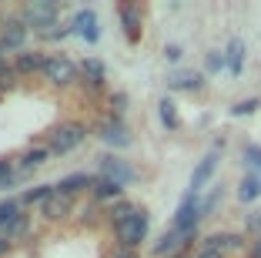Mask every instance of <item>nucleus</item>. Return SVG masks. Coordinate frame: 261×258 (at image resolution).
I'll list each match as a JSON object with an SVG mask.
<instances>
[{"label":"nucleus","instance_id":"f257e3e1","mask_svg":"<svg viewBox=\"0 0 261 258\" xmlns=\"http://www.w3.org/2000/svg\"><path fill=\"white\" fill-rule=\"evenodd\" d=\"M204 218V208H201V198L194 195V191H188L185 198H181V205H177L174 212V231H181L185 238H194V228H198V221Z\"/></svg>","mask_w":261,"mask_h":258},{"label":"nucleus","instance_id":"f03ea898","mask_svg":"<svg viewBox=\"0 0 261 258\" xmlns=\"http://www.w3.org/2000/svg\"><path fill=\"white\" fill-rule=\"evenodd\" d=\"M87 137V128L81 121H67L61 124V128L50 131V137H47V148H50V154H70L81 141Z\"/></svg>","mask_w":261,"mask_h":258},{"label":"nucleus","instance_id":"7ed1b4c3","mask_svg":"<svg viewBox=\"0 0 261 258\" xmlns=\"http://www.w3.org/2000/svg\"><path fill=\"white\" fill-rule=\"evenodd\" d=\"M147 228H151V215H147L144 208H138V212H134V218H130L127 225L117 228V245L134 251V248H138V245L147 238Z\"/></svg>","mask_w":261,"mask_h":258},{"label":"nucleus","instance_id":"20e7f679","mask_svg":"<svg viewBox=\"0 0 261 258\" xmlns=\"http://www.w3.org/2000/svg\"><path fill=\"white\" fill-rule=\"evenodd\" d=\"M44 77L54 84V87H67V84L77 81V64L70 61L67 54H54V57H47Z\"/></svg>","mask_w":261,"mask_h":258},{"label":"nucleus","instance_id":"39448f33","mask_svg":"<svg viewBox=\"0 0 261 258\" xmlns=\"http://www.w3.org/2000/svg\"><path fill=\"white\" fill-rule=\"evenodd\" d=\"M100 178H111L117 184H130L134 181V168L124 158H117V154H104L100 158Z\"/></svg>","mask_w":261,"mask_h":258},{"label":"nucleus","instance_id":"423d86ee","mask_svg":"<svg viewBox=\"0 0 261 258\" xmlns=\"http://www.w3.org/2000/svg\"><path fill=\"white\" fill-rule=\"evenodd\" d=\"M201 248L221 251V255H228V251H241V248H245V235H238V231H215V235H207L204 242H201Z\"/></svg>","mask_w":261,"mask_h":258},{"label":"nucleus","instance_id":"0eeeda50","mask_svg":"<svg viewBox=\"0 0 261 258\" xmlns=\"http://www.w3.org/2000/svg\"><path fill=\"white\" fill-rule=\"evenodd\" d=\"M74 34H81L87 44H97L100 27H97V14H94L91 7H87V10H77V14H74Z\"/></svg>","mask_w":261,"mask_h":258},{"label":"nucleus","instance_id":"6e6552de","mask_svg":"<svg viewBox=\"0 0 261 258\" xmlns=\"http://www.w3.org/2000/svg\"><path fill=\"white\" fill-rule=\"evenodd\" d=\"M215 168H218V151H207L204 158L198 161V168L191 171V188H188V191H194V195H198V191L204 188L207 181H211V175H215Z\"/></svg>","mask_w":261,"mask_h":258},{"label":"nucleus","instance_id":"1a4fd4ad","mask_svg":"<svg viewBox=\"0 0 261 258\" xmlns=\"http://www.w3.org/2000/svg\"><path fill=\"white\" fill-rule=\"evenodd\" d=\"M100 137H104V145H111V148H127L130 145V134H127L121 118H111V121L100 124Z\"/></svg>","mask_w":261,"mask_h":258},{"label":"nucleus","instance_id":"9d476101","mask_svg":"<svg viewBox=\"0 0 261 258\" xmlns=\"http://www.w3.org/2000/svg\"><path fill=\"white\" fill-rule=\"evenodd\" d=\"M27 17V27H54V17H57V7L54 4H31V7L23 10Z\"/></svg>","mask_w":261,"mask_h":258},{"label":"nucleus","instance_id":"9b49d317","mask_svg":"<svg viewBox=\"0 0 261 258\" xmlns=\"http://www.w3.org/2000/svg\"><path fill=\"white\" fill-rule=\"evenodd\" d=\"M94 181H97V178H91L87 171H77V175H67V178H61V181H57L54 188H57V195H64V198H74L77 191L94 188Z\"/></svg>","mask_w":261,"mask_h":258},{"label":"nucleus","instance_id":"f8f14e48","mask_svg":"<svg viewBox=\"0 0 261 258\" xmlns=\"http://www.w3.org/2000/svg\"><path fill=\"white\" fill-rule=\"evenodd\" d=\"M23 40H27V24L14 20L4 27V34H0V51H20Z\"/></svg>","mask_w":261,"mask_h":258},{"label":"nucleus","instance_id":"ddd939ff","mask_svg":"<svg viewBox=\"0 0 261 258\" xmlns=\"http://www.w3.org/2000/svg\"><path fill=\"white\" fill-rule=\"evenodd\" d=\"M168 87H174V91H201L204 87V74H198V71H177V74L168 77Z\"/></svg>","mask_w":261,"mask_h":258},{"label":"nucleus","instance_id":"4468645a","mask_svg":"<svg viewBox=\"0 0 261 258\" xmlns=\"http://www.w3.org/2000/svg\"><path fill=\"white\" fill-rule=\"evenodd\" d=\"M67 215H70V198H64V195L47 198L44 205H40V218H47V221H61Z\"/></svg>","mask_w":261,"mask_h":258},{"label":"nucleus","instance_id":"2eb2a0df","mask_svg":"<svg viewBox=\"0 0 261 258\" xmlns=\"http://www.w3.org/2000/svg\"><path fill=\"white\" fill-rule=\"evenodd\" d=\"M117 14H121V24H124V34H127V40L134 44V40L141 37V10L130 7V4H121V7H117Z\"/></svg>","mask_w":261,"mask_h":258},{"label":"nucleus","instance_id":"dca6fc26","mask_svg":"<svg viewBox=\"0 0 261 258\" xmlns=\"http://www.w3.org/2000/svg\"><path fill=\"white\" fill-rule=\"evenodd\" d=\"M44 67H47V54H40V51L17 54V64H14L17 74H34V71H44Z\"/></svg>","mask_w":261,"mask_h":258},{"label":"nucleus","instance_id":"f3484780","mask_svg":"<svg viewBox=\"0 0 261 258\" xmlns=\"http://www.w3.org/2000/svg\"><path fill=\"white\" fill-rule=\"evenodd\" d=\"M91 195H94V201H121L124 184L111 181V178H97V181H94V188H91Z\"/></svg>","mask_w":261,"mask_h":258},{"label":"nucleus","instance_id":"a211bd4d","mask_svg":"<svg viewBox=\"0 0 261 258\" xmlns=\"http://www.w3.org/2000/svg\"><path fill=\"white\" fill-rule=\"evenodd\" d=\"M188 245V238L181 235V231H174V228H171V231H164L161 238H158V245H154V255H174V251H181Z\"/></svg>","mask_w":261,"mask_h":258},{"label":"nucleus","instance_id":"6ab92c4d","mask_svg":"<svg viewBox=\"0 0 261 258\" xmlns=\"http://www.w3.org/2000/svg\"><path fill=\"white\" fill-rule=\"evenodd\" d=\"M84 77H87V87L91 91H100L104 87V81H108V71H104V64L97 61V57H91V61H84Z\"/></svg>","mask_w":261,"mask_h":258},{"label":"nucleus","instance_id":"aec40b11","mask_svg":"<svg viewBox=\"0 0 261 258\" xmlns=\"http://www.w3.org/2000/svg\"><path fill=\"white\" fill-rule=\"evenodd\" d=\"M224 61H228V71H231L234 77L241 74V67H245V40H241V37H234V40L228 44V51H224Z\"/></svg>","mask_w":261,"mask_h":258},{"label":"nucleus","instance_id":"412c9836","mask_svg":"<svg viewBox=\"0 0 261 258\" xmlns=\"http://www.w3.org/2000/svg\"><path fill=\"white\" fill-rule=\"evenodd\" d=\"M261 198V181L248 171L245 178H241V184H238V201H245V205H251V201H258Z\"/></svg>","mask_w":261,"mask_h":258},{"label":"nucleus","instance_id":"4be33fe9","mask_svg":"<svg viewBox=\"0 0 261 258\" xmlns=\"http://www.w3.org/2000/svg\"><path fill=\"white\" fill-rule=\"evenodd\" d=\"M134 212H138V208L130 205V201H124V198H121V201H117V205H114V208L108 212V221L114 225V231H117L121 225H127V221L134 218Z\"/></svg>","mask_w":261,"mask_h":258},{"label":"nucleus","instance_id":"5701e85b","mask_svg":"<svg viewBox=\"0 0 261 258\" xmlns=\"http://www.w3.org/2000/svg\"><path fill=\"white\" fill-rule=\"evenodd\" d=\"M54 195H57L54 184H37V188H27V191H23L20 201H23V205H37V208H40L47 198H54Z\"/></svg>","mask_w":261,"mask_h":258},{"label":"nucleus","instance_id":"b1692460","mask_svg":"<svg viewBox=\"0 0 261 258\" xmlns=\"http://www.w3.org/2000/svg\"><path fill=\"white\" fill-rule=\"evenodd\" d=\"M47 158H50V148H31V151H23V158H20V171H31V168H40Z\"/></svg>","mask_w":261,"mask_h":258},{"label":"nucleus","instance_id":"393cba45","mask_svg":"<svg viewBox=\"0 0 261 258\" xmlns=\"http://www.w3.org/2000/svg\"><path fill=\"white\" fill-rule=\"evenodd\" d=\"M158 114H161V124H164L168 131H177V128H181V121H177V111H174V101H171V98H164L161 104H158Z\"/></svg>","mask_w":261,"mask_h":258},{"label":"nucleus","instance_id":"a878e982","mask_svg":"<svg viewBox=\"0 0 261 258\" xmlns=\"http://www.w3.org/2000/svg\"><path fill=\"white\" fill-rule=\"evenodd\" d=\"M20 218V201L17 198H4L0 201V228H7L10 221H17Z\"/></svg>","mask_w":261,"mask_h":258},{"label":"nucleus","instance_id":"bb28decb","mask_svg":"<svg viewBox=\"0 0 261 258\" xmlns=\"http://www.w3.org/2000/svg\"><path fill=\"white\" fill-rule=\"evenodd\" d=\"M27 225H31V218H27V215H20V218H17V221H10V225L4 228V238H7L10 245H14L17 238H20L23 231H27Z\"/></svg>","mask_w":261,"mask_h":258},{"label":"nucleus","instance_id":"cd10ccee","mask_svg":"<svg viewBox=\"0 0 261 258\" xmlns=\"http://www.w3.org/2000/svg\"><path fill=\"white\" fill-rule=\"evenodd\" d=\"M245 161H248V168H251V175L261 181V145H248L245 148Z\"/></svg>","mask_w":261,"mask_h":258},{"label":"nucleus","instance_id":"c85d7f7f","mask_svg":"<svg viewBox=\"0 0 261 258\" xmlns=\"http://www.w3.org/2000/svg\"><path fill=\"white\" fill-rule=\"evenodd\" d=\"M258 107H261V101H258V98H248V101H238V104H231V114H234V118H245V114L258 111Z\"/></svg>","mask_w":261,"mask_h":258},{"label":"nucleus","instance_id":"c756f323","mask_svg":"<svg viewBox=\"0 0 261 258\" xmlns=\"http://www.w3.org/2000/svg\"><path fill=\"white\" fill-rule=\"evenodd\" d=\"M204 67L211 71V74H218L221 67H228V61H224V54H221V51H211V54L204 57Z\"/></svg>","mask_w":261,"mask_h":258},{"label":"nucleus","instance_id":"7c9ffc66","mask_svg":"<svg viewBox=\"0 0 261 258\" xmlns=\"http://www.w3.org/2000/svg\"><path fill=\"white\" fill-rule=\"evenodd\" d=\"M14 84H17V71L4 64V67H0V87H14Z\"/></svg>","mask_w":261,"mask_h":258},{"label":"nucleus","instance_id":"2f4dec72","mask_svg":"<svg viewBox=\"0 0 261 258\" xmlns=\"http://www.w3.org/2000/svg\"><path fill=\"white\" fill-rule=\"evenodd\" d=\"M111 107H114V118H121V114H124V107H127V94H124V91H117L114 98H111Z\"/></svg>","mask_w":261,"mask_h":258},{"label":"nucleus","instance_id":"473e14b6","mask_svg":"<svg viewBox=\"0 0 261 258\" xmlns=\"http://www.w3.org/2000/svg\"><path fill=\"white\" fill-rule=\"evenodd\" d=\"M248 231H254V235L261 238V212H254V215H248Z\"/></svg>","mask_w":261,"mask_h":258},{"label":"nucleus","instance_id":"72a5a7b5","mask_svg":"<svg viewBox=\"0 0 261 258\" xmlns=\"http://www.w3.org/2000/svg\"><path fill=\"white\" fill-rule=\"evenodd\" d=\"M164 57H168V61H177V57H181V47H177V44H168V47H164Z\"/></svg>","mask_w":261,"mask_h":258},{"label":"nucleus","instance_id":"f704fd0d","mask_svg":"<svg viewBox=\"0 0 261 258\" xmlns=\"http://www.w3.org/2000/svg\"><path fill=\"white\" fill-rule=\"evenodd\" d=\"M14 175V168H10V161L7 158H0V181H4V178H10Z\"/></svg>","mask_w":261,"mask_h":258},{"label":"nucleus","instance_id":"c9c22d12","mask_svg":"<svg viewBox=\"0 0 261 258\" xmlns=\"http://www.w3.org/2000/svg\"><path fill=\"white\" fill-rule=\"evenodd\" d=\"M194 258H228V255H221V251H211V248H198V255Z\"/></svg>","mask_w":261,"mask_h":258},{"label":"nucleus","instance_id":"e433bc0d","mask_svg":"<svg viewBox=\"0 0 261 258\" xmlns=\"http://www.w3.org/2000/svg\"><path fill=\"white\" fill-rule=\"evenodd\" d=\"M94 215H97V208H84V212H81V221H94Z\"/></svg>","mask_w":261,"mask_h":258},{"label":"nucleus","instance_id":"4c0bfd02","mask_svg":"<svg viewBox=\"0 0 261 258\" xmlns=\"http://www.w3.org/2000/svg\"><path fill=\"white\" fill-rule=\"evenodd\" d=\"M114 258H134V251H130V248H121V245H117V251H114Z\"/></svg>","mask_w":261,"mask_h":258},{"label":"nucleus","instance_id":"58836bf2","mask_svg":"<svg viewBox=\"0 0 261 258\" xmlns=\"http://www.w3.org/2000/svg\"><path fill=\"white\" fill-rule=\"evenodd\" d=\"M7 251H10V242H7L4 235H0V255H7Z\"/></svg>","mask_w":261,"mask_h":258},{"label":"nucleus","instance_id":"ea45409f","mask_svg":"<svg viewBox=\"0 0 261 258\" xmlns=\"http://www.w3.org/2000/svg\"><path fill=\"white\" fill-rule=\"evenodd\" d=\"M251 255H254V258H261V238H258V242H254V248H251Z\"/></svg>","mask_w":261,"mask_h":258},{"label":"nucleus","instance_id":"a19ab883","mask_svg":"<svg viewBox=\"0 0 261 258\" xmlns=\"http://www.w3.org/2000/svg\"><path fill=\"white\" fill-rule=\"evenodd\" d=\"M171 258H188V245H185V248H181V251H174V255H171Z\"/></svg>","mask_w":261,"mask_h":258},{"label":"nucleus","instance_id":"79ce46f5","mask_svg":"<svg viewBox=\"0 0 261 258\" xmlns=\"http://www.w3.org/2000/svg\"><path fill=\"white\" fill-rule=\"evenodd\" d=\"M0 67H4V64H0Z\"/></svg>","mask_w":261,"mask_h":258}]
</instances>
